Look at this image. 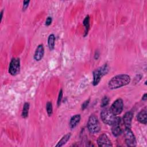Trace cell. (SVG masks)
I'll return each instance as SVG.
<instances>
[{"mask_svg": "<svg viewBox=\"0 0 147 147\" xmlns=\"http://www.w3.org/2000/svg\"><path fill=\"white\" fill-rule=\"evenodd\" d=\"M130 82V77L127 74H120L114 76L109 82L110 89L114 90L128 84Z\"/></svg>", "mask_w": 147, "mask_h": 147, "instance_id": "1", "label": "cell"}, {"mask_svg": "<svg viewBox=\"0 0 147 147\" xmlns=\"http://www.w3.org/2000/svg\"><path fill=\"white\" fill-rule=\"evenodd\" d=\"M109 71V69L107 64H105L102 67H100L94 71L93 75V80L92 84L94 86H96L100 82L101 78Z\"/></svg>", "mask_w": 147, "mask_h": 147, "instance_id": "2", "label": "cell"}, {"mask_svg": "<svg viewBox=\"0 0 147 147\" xmlns=\"http://www.w3.org/2000/svg\"><path fill=\"white\" fill-rule=\"evenodd\" d=\"M87 128L91 133H98L100 130V126L98 118L95 115H91L87 122Z\"/></svg>", "mask_w": 147, "mask_h": 147, "instance_id": "3", "label": "cell"}, {"mask_svg": "<svg viewBox=\"0 0 147 147\" xmlns=\"http://www.w3.org/2000/svg\"><path fill=\"white\" fill-rule=\"evenodd\" d=\"M100 117L103 123L109 125H111L116 118L115 115L111 111L110 109L107 108L102 110L100 113Z\"/></svg>", "mask_w": 147, "mask_h": 147, "instance_id": "4", "label": "cell"}, {"mask_svg": "<svg viewBox=\"0 0 147 147\" xmlns=\"http://www.w3.org/2000/svg\"><path fill=\"white\" fill-rule=\"evenodd\" d=\"M20 60L19 58H13L11 59L9 67V73L13 75H16L20 72Z\"/></svg>", "mask_w": 147, "mask_h": 147, "instance_id": "5", "label": "cell"}, {"mask_svg": "<svg viewBox=\"0 0 147 147\" xmlns=\"http://www.w3.org/2000/svg\"><path fill=\"white\" fill-rule=\"evenodd\" d=\"M123 102L121 98H118L116 99L112 104L110 110L115 115H117L121 114L123 110Z\"/></svg>", "mask_w": 147, "mask_h": 147, "instance_id": "6", "label": "cell"}, {"mask_svg": "<svg viewBox=\"0 0 147 147\" xmlns=\"http://www.w3.org/2000/svg\"><path fill=\"white\" fill-rule=\"evenodd\" d=\"M125 140L126 144L129 146H135L136 145V140L134 134L130 129L125 128Z\"/></svg>", "mask_w": 147, "mask_h": 147, "instance_id": "7", "label": "cell"}, {"mask_svg": "<svg viewBox=\"0 0 147 147\" xmlns=\"http://www.w3.org/2000/svg\"><path fill=\"white\" fill-rule=\"evenodd\" d=\"M120 123H121V118L118 117H116V118L113 122L111 128L112 133L115 137H117L120 135L121 133V128L120 126Z\"/></svg>", "mask_w": 147, "mask_h": 147, "instance_id": "8", "label": "cell"}, {"mask_svg": "<svg viewBox=\"0 0 147 147\" xmlns=\"http://www.w3.org/2000/svg\"><path fill=\"white\" fill-rule=\"evenodd\" d=\"M97 143L99 146H111L112 144L109 138L106 134L100 135L97 140Z\"/></svg>", "mask_w": 147, "mask_h": 147, "instance_id": "9", "label": "cell"}, {"mask_svg": "<svg viewBox=\"0 0 147 147\" xmlns=\"http://www.w3.org/2000/svg\"><path fill=\"white\" fill-rule=\"evenodd\" d=\"M44 54V48L42 44H40L37 47L34 54V59L36 61H40L42 59Z\"/></svg>", "mask_w": 147, "mask_h": 147, "instance_id": "10", "label": "cell"}, {"mask_svg": "<svg viewBox=\"0 0 147 147\" xmlns=\"http://www.w3.org/2000/svg\"><path fill=\"white\" fill-rule=\"evenodd\" d=\"M133 116V113L131 111H127L123 117V121L125 128L130 129Z\"/></svg>", "mask_w": 147, "mask_h": 147, "instance_id": "11", "label": "cell"}, {"mask_svg": "<svg viewBox=\"0 0 147 147\" xmlns=\"http://www.w3.org/2000/svg\"><path fill=\"white\" fill-rule=\"evenodd\" d=\"M146 107L144 109H142L138 114L137 116V120L141 123L143 124H146L147 122V118H146Z\"/></svg>", "mask_w": 147, "mask_h": 147, "instance_id": "12", "label": "cell"}, {"mask_svg": "<svg viewBox=\"0 0 147 147\" xmlns=\"http://www.w3.org/2000/svg\"><path fill=\"white\" fill-rule=\"evenodd\" d=\"M80 114H76L74 116H72L70 119L69 121V127L71 129L75 128L77 125L79 123V122L80 121Z\"/></svg>", "mask_w": 147, "mask_h": 147, "instance_id": "13", "label": "cell"}, {"mask_svg": "<svg viewBox=\"0 0 147 147\" xmlns=\"http://www.w3.org/2000/svg\"><path fill=\"white\" fill-rule=\"evenodd\" d=\"M70 137H71V134L70 133H68V134H65V136H64L61 138V139L59 141L58 144L56 146H63L69 140Z\"/></svg>", "mask_w": 147, "mask_h": 147, "instance_id": "14", "label": "cell"}, {"mask_svg": "<svg viewBox=\"0 0 147 147\" xmlns=\"http://www.w3.org/2000/svg\"><path fill=\"white\" fill-rule=\"evenodd\" d=\"M55 35L52 34H50L48 38V44L49 48L51 51L53 50L55 47Z\"/></svg>", "mask_w": 147, "mask_h": 147, "instance_id": "15", "label": "cell"}, {"mask_svg": "<svg viewBox=\"0 0 147 147\" xmlns=\"http://www.w3.org/2000/svg\"><path fill=\"white\" fill-rule=\"evenodd\" d=\"M83 24L85 28L84 36H86L88 34V32L90 29V17H89V16H87L85 17V18L83 22Z\"/></svg>", "mask_w": 147, "mask_h": 147, "instance_id": "16", "label": "cell"}, {"mask_svg": "<svg viewBox=\"0 0 147 147\" xmlns=\"http://www.w3.org/2000/svg\"><path fill=\"white\" fill-rule=\"evenodd\" d=\"M29 103L26 102L24 105V107H23V109L21 114L22 117H23L24 118H26L28 117V113H29Z\"/></svg>", "mask_w": 147, "mask_h": 147, "instance_id": "17", "label": "cell"}, {"mask_svg": "<svg viewBox=\"0 0 147 147\" xmlns=\"http://www.w3.org/2000/svg\"><path fill=\"white\" fill-rule=\"evenodd\" d=\"M46 110H47L48 115L49 116L52 115V114L53 113V109H52V105L51 102H47V103L46 105Z\"/></svg>", "mask_w": 147, "mask_h": 147, "instance_id": "18", "label": "cell"}, {"mask_svg": "<svg viewBox=\"0 0 147 147\" xmlns=\"http://www.w3.org/2000/svg\"><path fill=\"white\" fill-rule=\"evenodd\" d=\"M109 102V98L107 96H105L102 99V101H101L100 106H101L102 107H106V106L108 105Z\"/></svg>", "mask_w": 147, "mask_h": 147, "instance_id": "19", "label": "cell"}, {"mask_svg": "<svg viewBox=\"0 0 147 147\" xmlns=\"http://www.w3.org/2000/svg\"><path fill=\"white\" fill-rule=\"evenodd\" d=\"M62 98H63V91H62V90H60V91H59V95H58V98H57V106H59L60 105Z\"/></svg>", "mask_w": 147, "mask_h": 147, "instance_id": "20", "label": "cell"}, {"mask_svg": "<svg viewBox=\"0 0 147 147\" xmlns=\"http://www.w3.org/2000/svg\"><path fill=\"white\" fill-rule=\"evenodd\" d=\"M89 103H90V99H88V100H85V101L83 103V104L82 105V110H84V109H86L87 108V107L88 106Z\"/></svg>", "mask_w": 147, "mask_h": 147, "instance_id": "21", "label": "cell"}, {"mask_svg": "<svg viewBox=\"0 0 147 147\" xmlns=\"http://www.w3.org/2000/svg\"><path fill=\"white\" fill-rule=\"evenodd\" d=\"M30 2V1H24L23 2V6H22V10L25 11L27 7H28L29 3Z\"/></svg>", "mask_w": 147, "mask_h": 147, "instance_id": "22", "label": "cell"}, {"mask_svg": "<svg viewBox=\"0 0 147 147\" xmlns=\"http://www.w3.org/2000/svg\"><path fill=\"white\" fill-rule=\"evenodd\" d=\"M52 22V18L51 17H47V20H46V21H45V25L47 26H49L51 25Z\"/></svg>", "mask_w": 147, "mask_h": 147, "instance_id": "23", "label": "cell"}, {"mask_svg": "<svg viewBox=\"0 0 147 147\" xmlns=\"http://www.w3.org/2000/svg\"><path fill=\"white\" fill-rule=\"evenodd\" d=\"M146 99H147V94H146V93H145V94H144V95L142 96V100H144V101H146Z\"/></svg>", "mask_w": 147, "mask_h": 147, "instance_id": "24", "label": "cell"}, {"mask_svg": "<svg viewBox=\"0 0 147 147\" xmlns=\"http://www.w3.org/2000/svg\"><path fill=\"white\" fill-rule=\"evenodd\" d=\"M3 10H2L1 12V21H2V16H3Z\"/></svg>", "mask_w": 147, "mask_h": 147, "instance_id": "25", "label": "cell"}]
</instances>
